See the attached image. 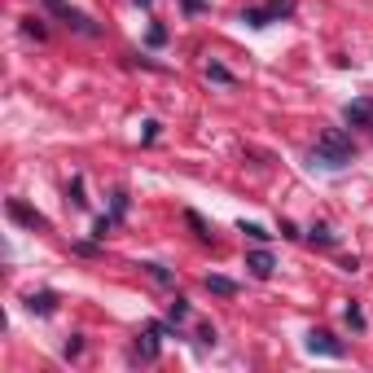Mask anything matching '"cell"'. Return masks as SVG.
Listing matches in <instances>:
<instances>
[{"instance_id":"cell-1","label":"cell","mask_w":373,"mask_h":373,"mask_svg":"<svg viewBox=\"0 0 373 373\" xmlns=\"http://www.w3.org/2000/svg\"><path fill=\"white\" fill-rule=\"evenodd\" d=\"M312 159H316L321 167H347V163L356 159V145H352V137H347L343 128H325L321 137H316Z\"/></svg>"},{"instance_id":"cell-2","label":"cell","mask_w":373,"mask_h":373,"mask_svg":"<svg viewBox=\"0 0 373 373\" xmlns=\"http://www.w3.org/2000/svg\"><path fill=\"white\" fill-rule=\"evenodd\" d=\"M44 9H49V14L57 18V22H66L70 31H79V35H101V27L97 22H92L88 14H83V9H75V5H66V0H40Z\"/></svg>"},{"instance_id":"cell-3","label":"cell","mask_w":373,"mask_h":373,"mask_svg":"<svg viewBox=\"0 0 373 373\" xmlns=\"http://www.w3.org/2000/svg\"><path fill=\"white\" fill-rule=\"evenodd\" d=\"M308 352H316V356H334V360H343L347 356V347L334 339L330 330H312L308 334Z\"/></svg>"},{"instance_id":"cell-4","label":"cell","mask_w":373,"mask_h":373,"mask_svg":"<svg viewBox=\"0 0 373 373\" xmlns=\"http://www.w3.org/2000/svg\"><path fill=\"white\" fill-rule=\"evenodd\" d=\"M343 119L352 128H373V101L365 97V101H347L343 105Z\"/></svg>"},{"instance_id":"cell-5","label":"cell","mask_w":373,"mask_h":373,"mask_svg":"<svg viewBox=\"0 0 373 373\" xmlns=\"http://www.w3.org/2000/svg\"><path fill=\"white\" fill-rule=\"evenodd\" d=\"M9 215H14L18 224H27V228H49V220H44L40 211H31V207H22L18 198H9Z\"/></svg>"},{"instance_id":"cell-6","label":"cell","mask_w":373,"mask_h":373,"mask_svg":"<svg viewBox=\"0 0 373 373\" xmlns=\"http://www.w3.org/2000/svg\"><path fill=\"white\" fill-rule=\"evenodd\" d=\"M246 268H250V276H259V281H268L276 263H272V255H268V250H250V255H246Z\"/></svg>"},{"instance_id":"cell-7","label":"cell","mask_w":373,"mask_h":373,"mask_svg":"<svg viewBox=\"0 0 373 373\" xmlns=\"http://www.w3.org/2000/svg\"><path fill=\"white\" fill-rule=\"evenodd\" d=\"M242 22H250V27H268V22H276V9H272V5H268V9H246Z\"/></svg>"},{"instance_id":"cell-8","label":"cell","mask_w":373,"mask_h":373,"mask_svg":"<svg viewBox=\"0 0 373 373\" xmlns=\"http://www.w3.org/2000/svg\"><path fill=\"white\" fill-rule=\"evenodd\" d=\"M27 308H31V312H40V316H49V312L57 308V294H49V290H44V294H31V299H27Z\"/></svg>"},{"instance_id":"cell-9","label":"cell","mask_w":373,"mask_h":373,"mask_svg":"<svg viewBox=\"0 0 373 373\" xmlns=\"http://www.w3.org/2000/svg\"><path fill=\"white\" fill-rule=\"evenodd\" d=\"M207 290L228 299V294H237V281H228V276H207Z\"/></svg>"},{"instance_id":"cell-10","label":"cell","mask_w":373,"mask_h":373,"mask_svg":"<svg viewBox=\"0 0 373 373\" xmlns=\"http://www.w3.org/2000/svg\"><path fill=\"white\" fill-rule=\"evenodd\" d=\"M207 79H215V83H237V79H233V70L220 66V62H207Z\"/></svg>"},{"instance_id":"cell-11","label":"cell","mask_w":373,"mask_h":373,"mask_svg":"<svg viewBox=\"0 0 373 373\" xmlns=\"http://www.w3.org/2000/svg\"><path fill=\"white\" fill-rule=\"evenodd\" d=\"M185 220H189V228L198 233V242H211V228L202 224V215H198V211H185Z\"/></svg>"},{"instance_id":"cell-12","label":"cell","mask_w":373,"mask_h":373,"mask_svg":"<svg viewBox=\"0 0 373 373\" xmlns=\"http://www.w3.org/2000/svg\"><path fill=\"white\" fill-rule=\"evenodd\" d=\"M141 268H145V272H150V276H154V281H159V285H176V276L167 272L163 263H141Z\"/></svg>"},{"instance_id":"cell-13","label":"cell","mask_w":373,"mask_h":373,"mask_svg":"<svg viewBox=\"0 0 373 373\" xmlns=\"http://www.w3.org/2000/svg\"><path fill=\"white\" fill-rule=\"evenodd\" d=\"M312 242H316V246H334V233H330V228H325V224H312Z\"/></svg>"},{"instance_id":"cell-14","label":"cell","mask_w":373,"mask_h":373,"mask_svg":"<svg viewBox=\"0 0 373 373\" xmlns=\"http://www.w3.org/2000/svg\"><path fill=\"white\" fill-rule=\"evenodd\" d=\"M70 202H75V207H88V198H83V176L70 180Z\"/></svg>"},{"instance_id":"cell-15","label":"cell","mask_w":373,"mask_h":373,"mask_svg":"<svg viewBox=\"0 0 373 373\" xmlns=\"http://www.w3.org/2000/svg\"><path fill=\"white\" fill-rule=\"evenodd\" d=\"M347 325H352V330H356V334H360V330H365V312H360L356 303H352V308H347Z\"/></svg>"},{"instance_id":"cell-16","label":"cell","mask_w":373,"mask_h":373,"mask_svg":"<svg viewBox=\"0 0 373 373\" xmlns=\"http://www.w3.org/2000/svg\"><path fill=\"white\" fill-rule=\"evenodd\" d=\"M242 233L250 237V242H268V237H272V233H263L259 224H242Z\"/></svg>"},{"instance_id":"cell-17","label":"cell","mask_w":373,"mask_h":373,"mask_svg":"<svg viewBox=\"0 0 373 373\" xmlns=\"http://www.w3.org/2000/svg\"><path fill=\"white\" fill-rule=\"evenodd\" d=\"M185 316H189V303H185V299H176V303H172V325H180Z\"/></svg>"},{"instance_id":"cell-18","label":"cell","mask_w":373,"mask_h":373,"mask_svg":"<svg viewBox=\"0 0 373 373\" xmlns=\"http://www.w3.org/2000/svg\"><path fill=\"white\" fill-rule=\"evenodd\" d=\"M22 31H27V35H35V40H44V35H49V31H44L35 18H27V22H22Z\"/></svg>"},{"instance_id":"cell-19","label":"cell","mask_w":373,"mask_h":373,"mask_svg":"<svg viewBox=\"0 0 373 373\" xmlns=\"http://www.w3.org/2000/svg\"><path fill=\"white\" fill-rule=\"evenodd\" d=\"M128 215V194H114V220H123Z\"/></svg>"},{"instance_id":"cell-20","label":"cell","mask_w":373,"mask_h":373,"mask_svg":"<svg viewBox=\"0 0 373 373\" xmlns=\"http://www.w3.org/2000/svg\"><path fill=\"white\" fill-rule=\"evenodd\" d=\"M198 343L202 347H215V330H211V325H202V330H198Z\"/></svg>"},{"instance_id":"cell-21","label":"cell","mask_w":373,"mask_h":373,"mask_svg":"<svg viewBox=\"0 0 373 373\" xmlns=\"http://www.w3.org/2000/svg\"><path fill=\"white\" fill-rule=\"evenodd\" d=\"M150 44H154V49L167 44V27H150Z\"/></svg>"},{"instance_id":"cell-22","label":"cell","mask_w":373,"mask_h":373,"mask_svg":"<svg viewBox=\"0 0 373 373\" xmlns=\"http://www.w3.org/2000/svg\"><path fill=\"white\" fill-rule=\"evenodd\" d=\"M185 9H189V14H202V9H207V0H185Z\"/></svg>"},{"instance_id":"cell-23","label":"cell","mask_w":373,"mask_h":373,"mask_svg":"<svg viewBox=\"0 0 373 373\" xmlns=\"http://www.w3.org/2000/svg\"><path fill=\"white\" fill-rule=\"evenodd\" d=\"M137 5H145V9H150V5H154V0H137Z\"/></svg>"}]
</instances>
